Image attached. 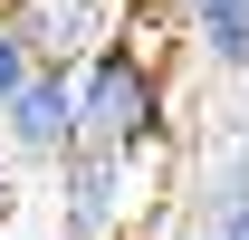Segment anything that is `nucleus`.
<instances>
[{
    "mask_svg": "<svg viewBox=\"0 0 249 240\" xmlns=\"http://www.w3.org/2000/svg\"><path fill=\"white\" fill-rule=\"evenodd\" d=\"M67 116H77V154L106 163H154L173 144V67L144 29H115L96 58L67 67Z\"/></svg>",
    "mask_w": 249,
    "mask_h": 240,
    "instance_id": "obj_1",
    "label": "nucleus"
},
{
    "mask_svg": "<svg viewBox=\"0 0 249 240\" xmlns=\"http://www.w3.org/2000/svg\"><path fill=\"white\" fill-rule=\"evenodd\" d=\"M134 202H144V163L67 154L58 173H48V211H58V240H134Z\"/></svg>",
    "mask_w": 249,
    "mask_h": 240,
    "instance_id": "obj_2",
    "label": "nucleus"
},
{
    "mask_svg": "<svg viewBox=\"0 0 249 240\" xmlns=\"http://www.w3.org/2000/svg\"><path fill=\"white\" fill-rule=\"evenodd\" d=\"M0 20L19 29V48H29V67H77V58H96L115 29H134L124 20V0H0Z\"/></svg>",
    "mask_w": 249,
    "mask_h": 240,
    "instance_id": "obj_3",
    "label": "nucleus"
},
{
    "mask_svg": "<svg viewBox=\"0 0 249 240\" xmlns=\"http://www.w3.org/2000/svg\"><path fill=\"white\" fill-rule=\"evenodd\" d=\"M0 154H10V163H38V173H58L67 154H77V116H67V77H58V67H38L29 87L10 96Z\"/></svg>",
    "mask_w": 249,
    "mask_h": 240,
    "instance_id": "obj_4",
    "label": "nucleus"
},
{
    "mask_svg": "<svg viewBox=\"0 0 249 240\" xmlns=\"http://www.w3.org/2000/svg\"><path fill=\"white\" fill-rule=\"evenodd\" d=\"M154 10L211 77H230V87L249 77V0H154Z\"/></svg>",
    "mask_w": 249,
    "mask_h": 240,
    "instance_id": "obj_5",
    "label": "nucleus"
},
{
    "mask_svg": "<svg viewBox=\"0 0 249 240\" xmlns=\"http://www.w3.org/2000/svg\"><path fill=\"white\" fill-rule=\"evenodd\" d=\"M38 67H29V48H19V29H10V20H0V116H10V96L29 87Z\"/></svg>",
    "mask_w": 249,
    "mask_h": 240,
    "instance_id": "obj_6",
    "label": "nucleus"
},
{
    "mask_svg": "<svg viewBox=\"0 0 249 240\" xmlns=\"http://www.w3.org/2000/svg\"><path fill=\"white\" fill-rule=\"evenodd\" d=\"M134 240H211V231H201L192 211H154V221H144V231H134Z\"/></svg>",
    "mask_w": 249,
    "mask_h": 240,
    "instance_id": "obj_7",
    "label": "nucleus"
},
{
    "mask_svg": "<svg viewBox=\"0 0 249 240\" xmlns=\"http://www.w3.org/2000/svg\"><path fill=\"white\" fill-rule=\"evenodd\" d=\"M201 231H211V240H249V192H240V202H220Z\"/></svg>",
    "mask_w": 249,
    "mask_h": 240,
    "instance_id": "obj_8",
    "label": "nucleus"
},
{
    "mask_svg": "<svg viewBox=\"0 0 249 240\" xmlns=\"http://www.w3.org/2000/svg\"><path fill=\"white\" fill-rule=\"evenodd\" d=\"M240 135H249V77H240Z\"/></svg>",
    "mask_w": 249,
    "mask_h": 240,
    "instance_id": "obj_9",
    "label": "nucleus"
},
{
    "mask_svg": "<svg viewBox=\"0 0 249 240\" xmlns=\"http://www.w3.org/2000/svg\"><path fill=\"white\" fill-rule=\"evenodd\" d=\"M0 221H10V182H0Z\"/></svg>",
    "mask_w": 249,
    "mask_h": 240,
    "instance_id": "obj_10",
    "label": "nucleus"
}]
</instances>
